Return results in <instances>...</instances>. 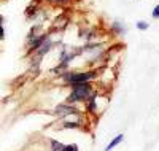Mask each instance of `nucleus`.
<instances>
[{
    "instance_id": "nucleus-8",
    "label": "nucleus",
    "mask_w": 159,
    "mask_h": 151,
    "mask_svg": "<svg viewBox=\"0 0 159 151\" xmlns=\"http://www.w3.org/2000/svg\"><path fill=\"white\" fill-rule=\"evenodd\" d=\"M78 124L76 122H67V124H65V127H76Z\"/></svg>"
},
{
    "instance_id": "nucleus-4",
    "label": "nucleus",
    "mask_w": 159,
    "mask_h": 151,
    "mask_svg": "<svg viewBox=\"0 0 159 151\" xmlns=\"http://www.w3.org/2000/svg\"><path fill=\"white\" fill-rule=\"evenodd\" d=\"M57 112H64V113H76V110L70 108V107H57Z\"/></svg>"
},
{
    "instance_id": "nucleus-5",
    "label": "nucleus",
    "mask_w": 159,
    "mask_h": 151,
    "mask_svg": "<svg viewBox=\"0 0 159 151\" xmlns=\"http://www.w3.org/2000/svg\"><path fill=\"white\" fill-rule=\"evenodd\" d=\"M148 25H150V24H148V22H145V21H139V22H137V27H139L140 30H147V29H148Z\"/></svg>"
},
{
    "instance_id": "nucleus-9",
    "label": "nucleus",
    "mask_w": 159,
    "mask_h": 151,
    "mask_svg": "<svg viewBox=\"0 0 159 151\" xmlns=\"http://www.w3.org/2000/svg\"><path fill=\"white\" fill-rule=\"evenodd\" d=\"M3 38V29H2V25H0V40Z\"/></svg>"
},
{
    "instance_id": "nucleus-3",
    "label": "nucleus",
    "mask_w": 159,
    "mask_h": 151,
    "mask_svg": "<svg viewBox=\"0 0 159 151\" xmlns=\"http://www.w3.org/2000/svg\"><path fill=\"white\" fill-rule=\"evenodd\" d=\"M121 140H123V135H116L115 139H113V140H111V142H110V143L107 145V148H105V149H107V151L113 149V148H115V146H116L118 143H121Z\"/></svg>"
},
{
    "instance_id": "nucleus-2",
    "label": "nucleus",
    "mask_w": 159,
    "mask_h": 151,
    "mask_svg": "<svg viewBox=\"0 0 159 151\" xmlns=\"http://www.w3.org/2000/svg\"><path fill=\"white\" fill-rule=\"evenodd\" d=\"M92 78V73H78V75H67V81H70L72 85L78 83H86L88 80Z\"/></svg>"
},
{
    "instance_id": "nucleus-6",
    "label": "nucleus",
    "mask_w": 159,
    "mask_h": 151,
    "mask_svg": "<svg viewBox=\"0 0 159 151\" xmlns=\"http://www.w3.org/2000/svg\"><path fill=\"white\" fill-rule=\"evenodd\" d=\"M61 151H78V148L75 145H69V146H62Z\"/></svg>"
},
{
    "instance_id": "nucleus-7",
    "label": "nucleus",
    "mask_w": 159,
    "mask_h": 151,
    "mask_svg": "<svg viewBox=\"0 0 159 151\" xmlns=\"http://www.w3.org/2000/svg\"><path fill=\"white\" fill-rule=\"evenodd\" d=\"M153 18H159V5H156L153 10Z\"/></svg>"
},
{
    "instance_id": "nucleus-1",
    "label": "nucleus",
    "mask_w": 159,
    "mask_h": 151,
    "mask_svg": "<svg viewBox=\"0 0 159 151\" xmlns=\"http://www.w3.org/2000/svg\"><path fill=\"white\" fill-rule=\"evenodd\" d=\"M88 94H89V86L86 83H78V85H75V89H73V92H72L69 100L70 102H73V100H83V99L88 97Z\"/></svg>"
}]
</instances>
